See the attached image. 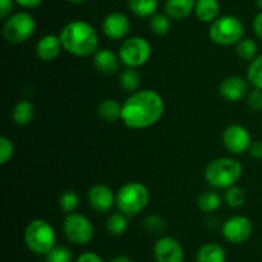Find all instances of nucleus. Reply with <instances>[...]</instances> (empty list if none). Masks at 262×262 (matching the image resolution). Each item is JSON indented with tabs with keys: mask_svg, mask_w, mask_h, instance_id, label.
I'll use <instances>...</instances> for the list:
<instances>
[{
	"mask_svg": "<svg viewBox=\"0 0 262 262\" xmlns=\"http://www.w3.org/2000/svg\"><path fill=\"white\" fill-rule=\"evenodd\" d=\"M165 104L159 92L154 90H138L124 101L122 122L130 129H146L161 119Z\"/></svg>",
	"mask_w": 262,
	"mask_h": 262,
	"instance_id": "obj_1",
	"label": "nucleus"
},
{
	"mask_svg": "<svg viewBox=\"0 0 262 262\" xmlns=\"http://www.w3.org/2000/svg\"><path fill=\"white\" fill-rule=\"evenodd\" d=\"M59 37L64 50L74 56H90L99 48V35L94 26L86 20L76 19L67 23Z\"/></svg>",
	"mask_w": 262,
	"mask_h": 262,
	"instance_id": "obj_2",
	"label": "nucleus"
},
{
	"mask_svg": "<svg viewBox=\"0 0 262 262\" xmlns=\"http://www.w3.org/2000/svg\"><path fill=\"white\" fill-rule=\"evenodd\" d=\"M205 179L216 189H228L235 186L243 174V166L232 158H219L210 161L205 169Z\"/></svg>",
	"mask_w": 262,
	"mask_h": 262,
	"instance_id": "obj_3",
	"label": "nucleus"
},
{
	"mask_svg": "<svg viewBox=\"0 0 262 262\" xmlns=\"http://www.w3.org/2000/svg\"><path fill=\"white\" fill-rule=\"evenodd\" d=\"M56 243V233L53 225L43 219H35L28 223L25 229V245L32 253L46 256Z\"/></svg>",
	"mask_w": 262,
	"mask_h": 262,
	"instance_id": "obj_4",
	"label": "nucleus"
},
{
	"mask_svg": "<svg viewBox=\"0 0 262 262\" xmlns=\"http://www.w3.org/2000/svg\"><path fill=\"white\" fill-rule=\"evenodd\" d=\"M150 201L147 187L138 182H128L119 188L115 196V204L120 212L133 216L142 212Z\"/></svg>",
	"mask_w": 262,
	"mask_h": 262,
	"instance_id": "obj_5",
	"label": "nucleus"
},
{
	"mask_svg": "<svg viewBox=\"0 0 262 262\" xmlns=\"http://www.w3.org/2000/svg\"><path fill=\"white\" fill-rule=\"evenodd\" d=\"M245 36V26L235 15H222L211 23L209 37L212 42L222 46L235 45Z\"/></svg>",
	"mask_w": 262,
	"mask_h": 262,
	"instance_id": "obj_6",
	"label": "nucleus"
},
{
	"mask_svg": "<svg viewBox=\"0 0 262 262\" xmlns=\"http://www.w3.org/2000/svg\"><path fill=\"white\" fill-rule=\"evenodd\" d=\"M152 49L150 42L141 36L125 38L119 48V59L128 68H140L150 59Z\"/></svg>",
	"mask_w": 262,
	"mask_h": 262,
	"instance_id": "obj_7",
	"label": "nucleus"
},
{
	"mask_svg": "<svg viewBox=\"0 0 262 262\" xmlns=\"http://www.w3.org/2000/svg\"><path fill=\"white\" fill-rule=\"evenodd\" d=\"M36 31V22L27 12H18L7 18L3 27L4 38L10 43H22L27 41Z\"/></svg>",
	"mask_w": 262,
	"mask_h": 262,
	"instance_id": "obj_8",
	"label": "nucleus"
},
{
	"mask_svg": "<svg viewBox=\"0 0 262 262\" xmlns=\"http://www.w3.org/2000/svg\"><path fill=\"white\" fill-rule=\"evenodd\" d=\"M63 233L73 245L84 246L91 242L95 230L89 217L78 212H71L63 220Z\"/></svg>",
	"mask_w": 262,
	"mask_h": 262,
	"instance_id": "obj_9",
	"label": "nucleus"
},
{
	"mask_svg": "<svg viewBox=\"0 0 262 262\" xmlns=\"http://www.w3.org/2000/svg\"><path fill=\"white\" fill-rule=\"evenodd\" d=\"M252 222L243 215H234L225 220L224 224L222 225L223 237L233 245H241L250 239V237L252 235Z\"/></svg>",
	"mask_w": 262,
	"mask_h": 262,
	"instance_id": "obj_10",
	"label": "nucleus"
},
{
	"mask_svg": "<svg viewBox=\"0 0 262 262\" xmlns=\"http://www.w3.org/2000/svg\"><path fill=\"white\" fill-rule=\"evenodd\" d=\"M223 143L229 152L241 155L250 150L252 138L246 127L241 124H230L224 129L222 136Z\"/></svg>",
	"mask_w": 262,
	"mask_h": 262,
	"instance_id": "obj_11",
	"label": "nucleus"
},
{
	"mask_svg": "<svg viewBox=\"0 0 262 262\" xmlns=\"http://www.w3.org/2000/svg\"><path fill=\"white\" fill-rule=\"evenodd\" d=\"M156 262H184V250L181 243L173 237H161L152 248Z\"/></svg>",
	"mask_w": 262,
	"mask_h": 262,
	"instance_id": "obj_12",
	"label": "nucleus"
},
{
	"mask_svg": "<svg viewBox=\"0 0 262 262\" xmlns=\"http://www.w3.org/2000/svg\"><path fill=\"white\" fill-rule=\"evenodd\" d=\"M250 82L239 76H232L223 79L219 86V94L229 102H238L248 95Z\"/></svg>",
	"mask_w": 262,
	"mask_h": 262,
	"instance_id": "obj_13",
	"label": "nucleus"
},
{
	"mask_svg": "<svg viewBox=\"0 0 262 262\" xmlns=\"http://www.w3.org/2000/svg\"><path fill=\"white\" fill-rule=\"evenodd\" d=\"M130 30V22L123 13H109L102 20V32L110 40H122Z\"/></svg>",
	"mask_w": 262,
	"mask_h": 262,
	"instance_id": "obj_14",
	"label": "nucleus"
},
{
	"mask_svg": "<svg viewBox=\"0 0 262 262\" xmlns=\"http://www.w3.org/2000/svg\"><path fill=\"white\" fill-rule=\"evenodd\" d=\"M89 204L95 211L107 212L113 209L115 204V194L112 188L105 184H95L87 192Z\"/></svg>",
	"mask_w": 262,
	"mask_h": 262,
	"instance_id": "obj_15",
	"label": "nucleus"
},
{
	"mask_svg": "<svg viewBox=\"0 0 262 262\" xmlns=\"http://www.w3.org/2000/svg\"><path fill=\"white\" fill-rule=\"evenodd\" d=\"M63 45L60 37L56 35H45L36 43V55L43 61H51L60 54Z\"/></svg>",
	"mask_w": 262,
	"mask_h": 262,
	"instance_id": "obj_16",
	"label": "nucleus"
},
{
	"mask_svg": "<svg viewBox=\"0 0 262 262\" xmlns=\"http://www.w3.org/2000/svg\"><path fill=\"white\" fill-rule=\"evenodd\" d=\"M120 59L109 49H100L94 55V64L99 72L104 74L117 73Z\"/></svg>",
	"mask_w": 262,
	"mask_h": 262,
	"instance_id": "obj_17",
	"label": "nucleus"
},
{
	"mask_svg": "<svg viewBox=\"0 0 262 262\" xmlns=\"http://www.w3.org/2000/svg\"><path fill=\"white\" fill-rule=\"evenodd\" d=\"M196 0H166L165 13L174 20L188 18L194 12Z\"/></svg>",
	"mask_w": 262,
	"mask_h": 262,
	"instance_id": "obj_18",
	"label": "nucleus"
},
{
	"mask_svg": "<svg viewBox=\"0 0 262 262\" xmlns=\"http://www.w3.org/2000/svg\"><path fill=\"white\" fill-rule=\"evenodd\" d=\"M196 262H227V251L217 243H206L197 251Z\"/></svg>",
	"mask_w": 262,
	"mask_h": 262,
	"instance_id": "obj_19",
	"label": "nucleus"
},
{
	"mask_svg": "<svg viewBox=\"0 0 262 262\" xmlns=\"http://www.w3.org/2000/svg\"><path fill=\"white\" fill-rule=\"evenodd\" d=\"M220 5L217 0H196L194 14L201 22L212 23L219 17Z\"/></svg>",
	"mask_w": 262,
	"mask_h": 262,
	"instance_id": "obj_20",
	"label": "nucleus"
},
{
	"mask_svg": "<svg viewBox=\"0 0 262 262\" xmlns=\"http://www.w3.org/2000/svg\"><path fill=\"white\" fill-rule=\"evenodd\" d=\"M123 105L114 99H106L100 102L97 107V115L101 120L106 123H115L122 120Z\"/></svg>",
	"mask_w": 262,
	"mask_h": 262,
	"instance_id": "obj_21",
	"label": "nucleus"
},
{
	"mask_svg": "<svg viewBox=\"0 0 262 262\" xmlns=\"http://www.w3.org/2000/svg\"><path fill=\"white\" fill-rule=\"evenodd\" d=\"M33 105L27 100H20L13 107L12 119L17 125H27L33 119Z\"/></svg>",
	"mask_w": 262,
	"mask_h": 262,
	"instance_id": "obj_22",
	"label": "nucleus"
},
{
	"mask_svg": "<svg viewBox=\"0 0 262 262\" xmlns=\"http://www.w3.org/2000/svg\"><path fill=\"white\" fill-rule=\"evenodd\" d=\"M129 10L138 18H150L155 14L159 0H128Z\"/></svg>",
	"mask_w": 262,
	"mask_h": 262,
	"instance_id": "obj_23",
	"label": "nucleus"
},
{
	"mask_svg": "<svg viewBox=\"0 0 262 262\" xmlns=\"http://www.w3.org/2000/svg\"><path fill=\"white\" fill-rule=\"evenodd\" d=\"M105 229L113 237H119L123 235L128 229V219L127 215H124L123 212H115L112 214L106 219L105 223Z\"/></svg>",
	"mask_w": 262,
	"mask_h": 262,
	"instance_id": "obj_24",
	"label": "nucleus"
},
{
	"mask_svg": "<svg viewBox=\"0 0 262 262\" xmlns=\"http://www.w3.org/2000/svg\"><path fill=\"white\" fill-rule=\"evenodd\" d=\"M258 46L255 40L250 37H243L242 40L235 43V54L238 58L246 61H252L257 56Z\"/></svg>",
	"mask_w": 262,
	"mask_h": 262,
	"instance_id": "obj_25",
	"label": "nucleus"
},
{
	"mask_svg": "<svg viewBox=\"0 0 262 262\" xmlns=\"http://www.w3.org/2000/svg\"><path fill=\"white\" fill-rule=\"evenodd\" d=\"M119 82L120 86H122V89L124 90V91L133 94V92L140 90L141 74L136 71V68H128L127 67V69H124V71L120 73Z\"/></svg>",
	"mask_w": 262,
	"mask_h": 262,
	"instance_id": "obj_26",
	"label": "nucleus"
},
{
	"mask_svg": "<svg viewBox=\"0 0 262 262\" xmlns=\"http://www.w3.org/2000/svg\"><path fill=\"white\" fill-rule=\"evenodd\" d=\"M197 204H199L201 211L209 212L210 214V212H215L216 210L220 209V206H222V197L215 191L202 192L200 194Z\"/></svg>",
	"mask_w": 262,
	"mask_h": 262,
	"instance_id": "obj_27",
	"label": "nucleus"
},
{
	"mask_svg": "<svg viewBox=\"0 0 262 262\" xmlns=\"http://www.w3.org/2000/svg\"><path fill=\"white\" fill-rule=\"evenodd\" d=\"M247 79L255 89L262 90V54L256 56L248 66Z\"/></svg>",
	"mask_w": 262,
	"mask_h": 262,
	"instance_id": "obj_28",
	"label": "nucleus"
},
{
	"mask_svg": "<svg viewBox=\"0 0 262 262\" xmlns=\"http://www.w3.org/2000/svg\"><path fill=\"white\" fill-rule=\"evenodd\" d=\"M150 25L151 31L159 36H164L170 31V18L166 14H161V13H155L150 17Z\"/></svg>",
	"mask_w": 262,
	"mask_h": 262,
	"instance_id": "obj_29",
	"label": "nucleus"
},
{
	"mask_svg": "<svg viewBox=\"0 0 262 262\" xmlns=\"http://www.w3.org/2000/svg\"><path fill=\"white\" fill-rule=\"evenodd\" d=\"M225 202L232 209H239L246 204V193L241 187L233 186L225 189Z\"/></svg>",
	"mask_w": 262,
	"mask_h": 262,
	"instance_id": "obj_30",
	"label": "nucleus"
},
{
	"mask_svg": "<svg viewBox=\"0 0 262 262\" xmlns=\"http://www.w3.org/2000/svg\"><path fill=\"white\" fill-rule=\"evenodd\" d=\"M79 205V197L77 194L76 191L73 189H68V191H64L61 193V196L59 197V206H60L61 211L66 212V214H71L74 212V210L78 207Z\"/></svg>",
	"mask_w": 262,
	"mask_h": 262,
	"instance_id": "obj_31",
	"label": "nucleus"
},
{
	"mask_svg": "<svg viewBox=\"0 0 262 262\" xmlns=\"http://www.w3.org/2000/svg\"><path fill=\"white\" fill-rule=\"evenodd\" d=\"M45 257L46 262H73V253L64 246H55Z\"/></svg>",
	"mask_w": 262,
	"mask_h": 262,
	"instance_id": "obj_32",
	"label": "nucleus"
},
{
	"mask_svg": "<svg viewBox=\"0 0 262 262\" xmlns=\"http://www.w3.org/2000/svg\"><path fill=\"white\" fill-rule=\"evenodd\" d=\"M142 227L150 234H161L165 230V222L159 215H148L143 220Z\"/></svg>",
	"mask_w": 262,
	"mask_h": 262,
	"instance_id": "obj_33",
	"label": "nucleus"
},
{
	"mask_svg": "<svg viewBox=\"0 0 262 262\" xmlns=\"http://www.w3.org/2000/svg\"><path fill=\"white\" fill-rule=\"evenodd\" d=\"M13 154H14L13 142L5 136H2L0 137V164L2 165L7 164L13 158Z\"/></svg>",
	"mask_w": 262,
	"mask_h": 262,
	"instance_id": "obj_34",
	"label": "nucleus"
},
{
	"mask_svg": "<svg viewBox=\"0 0 262 262\" xmlns=\"http://www.w3.org/2000/svg\"><path fill=\"white\" fill-rule=\"evenodd\" d=\"M247 104L253 112H261L262 110V90L253 89L247 95Z\"/></svg>",
	"mask_w": 262,
	"mask_h": 262,
	"instance_id": "obj_35",
	"label": "nucleus"
},
{
	"mask_svg": "<svg viewBox=\"0 0 262 262\" xmlns=\"http://www.w3.org/2000/svg\"><path fill=\"white\" fill-rule=\"evenodd\" d=\"M76 262H105L102 260V257L100 255H97L96 252H91V251H87V252L81 253V255L77 257Z\"/></svg>",
	"mask_w": 262,
	"mask_h": 262,
	"instance_id": "obj_36",
	"label": "nucleus"
},
{
	"mask_svg": "<svg viewBox=\"0 0 262 262\" xmlns=\"http://www.w3.org/2000/svg\"><path fill=\"white\" fill-rule=\"evenodd\" d=\"M14 0H0V17L2 19H7L13 10Z\"/></svg>",
	"mask_w": 262,
	"mask_h": 262,
	"instance_id": "obj_37",
	"label": "nucleus"
},
{
	"mask_svg": "<svg viewBox=\"0 0 262 262\" xmlns=\"http://www.w3.org/2000/svg\"><path fill=\"white\" fill-rule=\"evenodd\" d=\"M248 152L255 160H262V141H255L251 143Z\"/></svg>",
	"mask_w": 262,
	"mask_h": 262,
	"instance_id": "obj_38",
	"label": "nucleus"
},
{
	"mask_svg": "<svg viewBox=\"0 0 262 262\" xmlns=\"http://www.w3.org/2000/svg\"><path fill=\"white\" fill-rule=\"evenodd\" d=\"M252 28L255 35L257 36L260 40H262V12L258 13V14H256L255 18H253Z\"/></svg>",
	"mask_w": 262,
	"mask_h": 262,
	"instance_id": "obj_39",
	"label": "nucleus"
},
{
	"mask_svg": "<svg viewBox=\"0 0 262 262\" xmlns=\"http://www.w3.org/2000/svg\"><path fill=\"white\" fill-rule=\"evenodd\" d=\"M14 2L25 9H36L42 4V0H14Z\"/></svg>",
	"mask_w": 262,
	"mask_h": 262,
	"instance_id": "obj_40",
	"label": "nucleus"
},
{
	"mask_svg": "<svg viewBox=\"0 0 262 262\" xmlns=\"http://www.w3.org/2000/svg\"><path fill=\"white\" fill-rule=\"evenodd\" d=\"M110 262H133L130 260L128 256H124V255H119V256H115L114 258H113Z\"/></svg>",
	"mask_w": 262,
	"mask_h": 262,
	"instance_id": "obj_41",
	"label": "nucleus"
},
{
	"mask_svg": "<svg viewBox=\"0 0 262 262\" xmlns=\"http://www.w3.org/2000/svg\"><path fill=\"white\" fill-rule=\"evenodd\" d=\"M67 2H69V3H73V4H81V3H84V2H87V0H67Z\"/></svg>",
	"mask_w": 262,
	"mask_h": 262,
	"instance_id": "obj_42",
	"label": "nucleus"
},
{
	"mask_svg": "<svg viewBox=\"0 0 262 262\" xmlns=\"http://www.w3.org/2000/svg\"><path fill=\"white\" fill-rule=\"evenodd\" d=\"M256 5H257L258 9L262 12V0H256Z\"/></svg>",
	"mask_w": 262,
	"mask_h": 262,
	"instance_id": "obj_43",
	"label": "nucleus"
},
{
	"mask_svg": "<svg viewBox=\"0 0 262 262\" xmlns=\"http://www.w3.org/2000/svg\"><path fill=\"white\" fill-rule=\"evenodd\" d=\"M36 262H42V261H36ZM46 262V261H45Z\"/></svg>",
	"mask_w": 262,
	"mask_h": 262,
	"instance_id": "obj_44",
	"label": "nucleus"
}]
</instances>
